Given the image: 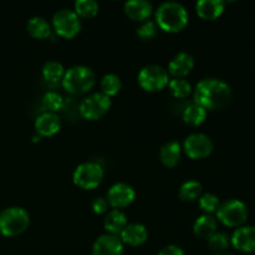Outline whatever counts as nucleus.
I'll use <instances>...</instances> for the list:
<instances>
[{
    "label": "nucleus",
    "instance_id": "nucleus-19",
    "mask_svg": "<svg viewBox=\"0 0 255 255\" xmlns=\"http://www.w3.org/2000/svg\"><path fill=\"white\" fill-rule=\"evenodd\" d=\"M182 146L177 141H169L161 147L159 151V159L162 164L167 168H173L181 161Z\"/></svg>",
    "mask_w": 255,
    "mask_h": 255
},
{
    "label": "nucleus",
    "instance_id": "nucleus-24",
    "mask_svg": "<svg viewBox=\"0 0 255 255\" xmlns=\"http://www.w3.org/2000/svg\"><path fill=\"white\" fill-rule=\"evenodd\" d=\"M182 119L189 126H201L207 120V110L192 102L188 106L184 107L182 112Z\"/></svg>",
    "mask_w": 255,
    "mask_h": 255
},
{
    "label": "nucleus",
    "instance_id": "nucleus-32",
    "mask_svg": "<svg viewBox=\"0 0 255 255\" xmlns=\"http://www.w3.org/2000/svg\"><path fill=\"white\" fill-rule=\"evenodd\" d=\"M137 36L143 41H148L152 40L157 35V25L153 20H146V21L141 22L136 30Z\"/></svg>",
    "mask_w": 255,
    "mask_h": 255
},
{
    "label": "nucleus",
    "instance_id": "nucleus-29",
    "mask_svg": "<svg viewBox=\"0 0 255 255\" xmlns=\"http://www.w3.org/2000/svg\"><path fill=\"white\" fill-rule=\"evenodd\" d=\"M64 101L61 95L56 91H47L46 94L42 96V106L46 110V112H54L56 114L57 111L62 109L64 106Z\"/></svg>",
    "mask_w": 255,
    "mask_h": 255
},
{
    "label": "nucleus",
    "instance_id": "nucleus-22",
    "mask_svg": "<svg viewBox=\"0 0 255 255\" xmlns=\"http://www.w3.org/2000/svg\"><path fill=\"white\" fill-rule=\"evenodd\" d=\"M65 72H66V70H65L64 65L59 61H55V60L45 62L41 70L42 79L50 86H55L59 82H61Z\"/></svg>",
    "mask_w": 255,
    "mask_h": 255
},
{
    "label": "nucleus",
    "instance_id": "nucleus-21",
    "mask_svg": "<svg viewBox=\"0 0 255 255\" xmlns=\"http://www.w3.org/2000/svg\"><path fill=\"white\" fill-rule=\"evenodd\" d=\"M26 29L27 32H29L34 39L37 40L49 39L52 35L51 25H50L49 21L42 16L30 17L29 21H27Z\"/></svg>",
    "mask_w": 255,
    "mask_h": 255
},
{
    "label": "nucleus",
    "instance_id": "nucleus-36",
    "mask_svg": "<svg viewBox=\"0 0 255 255\" xmlns=\"http://www.w3.org/2000/svg\"><path fill=\"white\" fill-rule=\"evenodd\" d=\"M40 141V136H34V142H39Z\"/></svg>",
    "mask_w": 255,
    "mask_h": 255
},
{
    "label": "nucleus",
    "instance_id": "nucleus-17",
    "mask_svg": "<svg viewBox=\"0 0 255 255\" xmlns=\"http://www.w3.org/2000/svg\"><path fill=\"white\" fill-rule=\"evenodd\" d=\"M122 243L131 247H139L148 239V231L141 223H129L120 234Z\"/></svg>",
    "mask_w": 255,
    "mask_h": 255
},
{
    "label": "nucleus",
    "instance_id": "nucleus-31",
    "mask_svg": "<svg viewBox=\"0 0 255 255\" xmlns=\"http://www.w3.org/2000/svg\"><path fill=\"white\" fill-rule=\"evenodd\" d=\"M198 204L199 208L204 212V214L214 213L219 208V206H221L219 198L213 193H206L199 197Z\"/></svg>",
    "mask_w": 255,
    "mask_h": 255
},
{
    "label": "nucleus",
    "instance_id": "nucleus-12",
    "mask_svg": "<svg viewBox=\"0 0 255 255\" xmlns=\"http://www.w3.org/2000/svg\"><path fill=\"white\" fill-rule=\"evenodd\" d=\"M124 247L120 236L106 233L95 241L92 255H124Z\"/></svg>",
    "mask_w": 255,
    "mask_h": 255
},
{
    "label": "nucleus",
    "instance_id": "nucleus-28",
    "mask_svg": "<svg viewBox=\"0 0 255 255\" xmlns=\"http://www.w3.org/2000/svg\"><path fill=\"white\" fill-rule=\"evenodd\" d=\"M168 91L174 99H187L193 92L192 85L186 79H172L169 80Z\"/></svg>",
    "mask_w": 255,
    "mask_h": 255
},
{
    "label": "nucleus",
    "instance_id": "nucleus-2",
    "mask_svg": "<svg viewBox=\"0 0 255 255\" xmlns=\"http://www.w3.org/2000/svg\"><path fill=\"white\" fill-rule=\"evenodd\" d=\"M156 25L163 31L169 34H177L184 30V27L188 25V11L182 5L177 1H166L162 2L157 7L156 12Z\"/></svg>",
    "mask_w": 255,
    "mask_h": 255
},
{
    "label": "nucleus",
    "instance_id": "nucleus-5",
    "mask_svg": "<svg viewBox=\"0 0 255 255\" xmlns=\"http://www.w3.org/2000/svg\"><path fill=\"white\" fill-rule=\"evenodd\" d=\"M112 106V100L102 92H94L79 104V115L89 121L102 119Z\"/></svg>",
    "mask_w": 255,
    "mask_h": 255
},
{
    "label": "nucleus",
    "instance_id": "nucleus-18",
    "mask_svg": "<svg viewBox=\"0 0 255 255\" xmlns=\"http://www.w3.org/2000/svg\"><path fill=\"white\" fill-rule=\"evenodd\" d=\"M226 2L222 0H199L196 4V11L203 20H216L223 14Z\"/></svg>",
    "mask_w": 255,
    "mask_h": 255
},
{
    "label": "nucleus",
    "instance_id": "nucleus-23",
    "mask_svg": "<svg viewBox=\"0 0 255 255\" xmlns=\"http://www.w3.org/2000/svg\"><path fill=\"white\" fill-rule=\"evenodd\" d=\"M193 232L198 238L208 239L217 232V219L212 214H202L194 222Z\"/></svg>",
    "mask_w": 255,
    "mask_h": 255
},
{
    "label": "nucleus",
    "instance_id": "nucleus-13",
    "mask_svg": "<svg viewBox=\"0 0 255 255\" xmlns=\"http://www.w3.org/2000/svg\"><path fill=\"white\" fill-rule=\"evenodd\" d=\"M35 131L40 137H52L61 129V119L54 112H42L35 120Z\"/></svg>",
    "mask_w": 255,
    "mask_h": 255
},
{
    "label": "nucleus",
    "instance_id": "nucleus-27",
    "mask_svg": "<svg viewBox=\"0 0 255 255\" xmlns=\"http://www.w3.org/2000/svg\"><path fill=\"white\" fill-rule=\"evenodd\" d=\"M100 5L95 0H76L74 5V11L76 12L77 16L81 19H91L99 14Z\"/></svg>",
    "mask_w": 255,
    "mask_h": 255
},
{
    "label": "nucleus",
    "instance_id": "nucleus-33",
    "mask_svg": "<svg viewBox=\"0 0 255 255\" xmlns=\"http://www.w3.org/2000/svg\"><path fill=\"white\" fill-rule=\"evenodd\" d=\"M91 208L94 211L95 214H106L109 212V202H107L106 198L104 197H96V198L92 201Z\"/></svg>",
    "mask_w": 255,
    "mask_h": 255
},
{
    "label": "nucleus",
    "instance_id": "nucleus-16",
    "mask_svg": "<svg viewBox=\"0 0 255 255\" xmlns=\"http://www.w3.org/2000/svg\"><path fill=\"white\" fill-rule=\"evenodd\" d=\"M125 14L133 21L143 22L153 14V5L147 0H128L124 5Z\"/></svg>",
    "mask_w": 255,
    "mask_h": 255
},
{
    "label": "nucleus",
    "instance_id": "nucleus-11",
    "mask_svg": "<svg viewBox=\"0 0 255 255\" xmlns=\"http://www.w3.org/2000/svg\"><path fill=\"white\" fill-rule=\"evenodd\" d=\"M109 206L114 209H124L131 206L136 199V192L129 184L120 183L114 184L110 187L106 197Z\"/></svg>",
    "mask_w": 255,
    "mask_h": 255
},
{
    "label": "nucleus",
    "instance_id": "nucleus-9",
    "mask_svg": "<svg viewBox=\"0 0 255 255\" xmlns=\"http://www.w3.org/2000/svg\"><path fill=\"white\" fill-rule=\"evenodd\" d=\"M81 19L74 9H60L52 16V29L55 34L64 39H74L81 31Z\"/></svg>",
    "mask_w": 255,
    "mask_h": 255
},
{
    "label": "nucleus",
    "instance_id": "nucleus-14",
    "mask_svg": "<svg viewBox=\"0 0 255 255\" xmlns=\"http://www.w3.org/2000/svg\"><path fill=\"white\" fill-rule=\"evenodd\" d=\"M194 67V59L188 52H178L172 57V60L168 64L167 72L168 75H172L173 79H184L187 75L192 72Z\"/></svg>",
    "mask_w": 255,
    "mask_h": 255
},
{
    "label": "nucleus",
    "instance_id": "nucleus-4",
    "mask_svg": "<svg viewBox=\"0 0 255 255\" xmlns=\"http://www.w3.org/2000/svg\"><path fill=\"white\" fill-rule=\"evenodd\" d=\"M30 226V216L21 207H7L0 212V233L5 237H16Z\"/></svg>",
    "mask_w": 255,
    "mask_h": 255
},
{
    "label": "nucleus",
    "instance_id": "nucleus-35",
    "mask_svg": "<svg viewBox=\"0 0 255 255\" xmlns=\"http://www.w3.org/2000/svg\"><path fill=\"white\" fill-rule=\"evenodd\" d=\"M214 255H232L231 253H227V252H222V253H216Z\"/></svg>",
    "mask_w": 255,
    "mask_h": 255
},
{
    "label": "nucleus",
    "instance_id": "nucleus-1",
    "mask_svg": "<svg viewBox=\"0 0 255 255\" xmlns=\"http://www.w3.org/2000/svg\"><path fill=\"white\" fill-rule=\"evenodd\" d=\"M194 104L206 110L226 107L232 100V89L227 82L217 77L202 79L193 89Z\"/></svg>",
    "mask_w": 255,
    "mask_h": 255
},
{
    "label": "nucleus",
    "instance_id": "nucleus-20",
    "mask_svg": "<svg viewBox=\"0 0 255 255\" xmlns=\"http://www.w3.org/2000/svg\"><path fill=\"white\" fill-rule=\"evenodd\" d=\"M127 224H128L127 223V216L120 209L109 211L104 219L105 231L107 232V234H114V236H120Z\"/></svg>",
    "mask_w": 255,
    "mask_h": 255
},
{
    "label": "nucleus",
    "instance_id": "nucleus-10",
    "mask_svg": "<svg viewBox=\"0 0 255 255\" xmlns=\"http://www.w3.org/2000/svg\"><path fill=\"white\" fill-rule=\"evenodd\" d=\"M183 151L191 159H203L213 152V142L207 134L192 133L184 139Z\"/></svg>",
    "mask_w": 255,
    "mask_h": 255
},
{
    "label": "nucleus",
    "instance_id": "nucleus-26",
    "mask_svg": "<svg viewBox=\"0 0 255 255\" xmlns=\"http://www.w3.org/2000/svg\"><path fill=\"white\" fill-rule=\"evenodd\" d=\"M100 87H101L102 94H105L111 99L112 96H116L121 91L122 81L120 76H117L116 74H106L101 79Z\"/></svg>",
    "mask_w": 255,
    "mask_h": 255
},
{
    "label": "nucleus",
    "instance_id": "nucleus-3",
    "mask_svg": "<svg viewBox=\"0 0 255 255\" xmlns=\"http://www.w3.org/2000/svg\"><path fill=\"white\" fill-rule=\"evenodd\" d=\"M62 87L72 96L87 94L96 84L95 72L85 65H76L66 70L61 81Z\"/></svg>",
    "mask_w": 255,
    "mask_h": 255
},
{
    "label": "nucleus",
    "instance_id": "nucleus-25",
    "mask_svg": "<svg viewBox=\"0 0 255 255\" xmlns=\"http://www.w3.org/2000/svg\"><path fill=\"white\" fill-rule=\"evenodd\" d=\"M203 192V187L198 181H187L181 186L178 191L179 198L183 202H193L196 199H199Z\"/></svg>",
    "mask_w": 255,
    "mask_h": 255
},
{
    "label": "nucleus",
    "instance_id": "nucleus-7",
    "mask_svg": "<svg viewBox=\"0 0 255 255\" xmlns=\"http://www.w3.org/2000/svg\"><path fill=\"white\" fill-rule=\"evenodd\" d=\"M169 75L159 65H147L139 70L137 81L141 89L147 92H159L166 89L169 82Z\"/></svg>",
    "mask_w": 255,
    "mask_h": 255
},
{
    "label": "nucleus",
    "instance_id": "nucleus-15",
    "mask_svg": "<svg viewBox=\"0 0 255 255\" xmlns=\"http://www.w3.org/2000/svg\"><path fill=\"white\" fill-rule=\"evenodd\" d=\"M231 244L239 252H255V227H239L231 238Z\"/></svg>",
    "mask_w": 255,
    "mask_h": 255
},
{
    "label": "nucleus",
    "instance_id": "nucleus-8",
    "mask_svg": "<svg viewBox=\"0 0 255 255\" xmlns=\"http://www.w3.org/2000/svg\"><path fill=\"white\" fill-rule=\"evenodd\" d=\"M105 172L97 162H84L75 168L72 181L79 188L91 191L97 188L104 179Z\"/></svg>",
    "mask_w": 255,
    "mask_h": 255
},
{
    "label": "nucleus",
    "instance_id": "nucleus-6",
    "mask_svg": "<svg viewBox=\"0 0 255 255\" xmlns=\"http://www.w3.org/2000/svg\"><path fill=\"white\" fill-rule=\"evenodd\" d=\"M217 219L229 228H239L248 219V208L239 199H229L217 209Z\"/></svg>",
    "mask_w": 255,
    "mask_h": 255
},
{
    "label": "nucleus",
    "instance_id": "nucleus-30",
    "mask_svg": "<svg viewBox=\"0 0 255 255\" xmlns=\"http://www.w3.org/2000/svg\"><path fill=\"white\" fill-rule=\"evenodd\" d=\"M207 241H208L209 248L213 252H216V253L226 252L229 248V246H231V238L226 233H223V232H216Z\"/></svg>",
    "mask_w": 255,
    "mask_h": 255
},
{
    "label": "nucleus",
    "instance_id": "nucleus-34",
    "mask_svg": "<svg viewBox=\"0 0 255 255\" xmlns=\"http://www.w3.org/2000/svg\"><path fill=\"white\" fill-rule=\"evenodd\" d=\"M158 255H186L184 254L183 249L178 246H174V244H169L166 246L164 248H162L159 251Z\"/></svg>",
    "mask_w": 255,
    "mask_h": 255
}]
</instances>
